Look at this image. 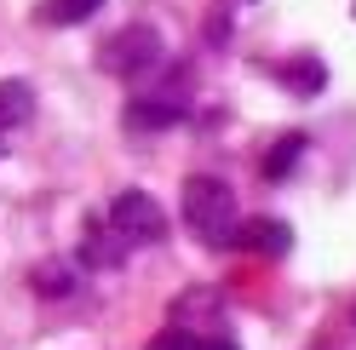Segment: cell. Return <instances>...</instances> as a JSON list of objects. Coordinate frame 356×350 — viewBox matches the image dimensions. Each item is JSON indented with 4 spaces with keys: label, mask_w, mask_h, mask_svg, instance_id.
Wrapping results in <instances>:
<instances>
[{
    "label": "cell",
    "mask_w": 356,
    "mask_h": 350,
    "mask_svg": "<svg viewBox=\"0 0 356 350\" xmlns=\"http://www.w3.org/2000/svg\"><path fill=\"white\" fill-rule=\"evenodd\" d=\"M184 218H190V230H202V242L230 247V235H236V190L225 178L195 172V178H184Z\"/></svg>",
    "instance_id": "6da1fadb"
},
{
    "label": "cell",
    "mask_w": 356,
    "mask_h": 350,
    "mask_svg": "<svg viewBox=\"0 0 356 350\" xmlns=\"http://www.w3.org/2000/svg\"><path fill=\"white\" fill-rule=\"evenodd\" d=\"M109 224H115L127 242H161L167 235V212H161V201H149L144 190H121L115 201H109Z\"/></svg>",
    "instance_id": "7a4b0ae2"
},
{
    "label": "cell",
    "mask_w": 356,
    "mask_h": 350,
    "mask_svg": "<svg viewBox=\"0 0 356 350\" xmlns=\"http://www.w3.org/2000/svg\"><path fill=\"white\" fill-rule=\"evenodd\" d=\"M161 63V35H155L149 24H132V29H121L115 40L104 47V69L109 75H144V69H155Z\"/></svg>",
    "instance_id": "3957f363"
},
{
    "label": "cell",
    "mask_w": 356,
    "mask_h": 350,
    "mask_svg": "<svg viewBox=\"0 0 356 350\" xmlns=\"http://www.w3.org/2000/svg\"><path fill=\"white\" fill-rule=\"evenodd\" d=\"M127 258V235L109 224V218H86V235H81V270H109Z\"/></svg>",
    "instance_id": "277c9868"
},
{
    "label": "cell",
    "mask_w": 356,
    "mask_h": 350,
    "mask_svg": "<svg viewBox=\"0 0 356 350\" xmlns=\"http://www.w3.org/2000/svg\"><path fill=\"white\" fill-rule=\"evenodd\" d=\"M230 247H248V253H270V258H282L287 247H293V230H287L282 218H248V224H236Z\"/></svg>",
    "instance_id": "5b68a950"
},
{
    "label": "cell",
    "mask_w": 356,
    "mask_h": 350,
    "mask_svg": "<svg viewBox=\"0 0 356 350\" xmlns=\"http://www.w3.org/2000/svg\"><path fill=\"white\" fill-rule=\"evenodd\" d=\"M178 115H184V103L167 98V92H155V98H132V103H127V126H172Z\"/></svg>",
    "instance_id": "8992f818"
},
{
    "label": "cell",
    "mask_w": 356,
    "mask_h": 350,
    "mask_svg": "<svg viewBox=\"0 0 356 350\" xmlns=\"http://www.w3.org/2000/svg\"><path fill=\"white\" fill-rule=\"evenodd\" d=\"M35 109V92L24 81H0V133H12V126H24Z\"/></svg>",
    "instance_id": "52a82bcc"
},
{
    "label": "cell",
    "mask_w": 356,
    "mask_h": 350,
    "mask_svg": "<svg viewBox=\"0 0 356 350\" xmlns=\"http://www.w3.org/2000/svg\"><path fill=\"white\" fill-rule=\"evenodd\" d=\"M29 288H35V293H47V299H63V293H75V265L52 258V265L29 270Z\"/></svg>",
    "instance_id": "ba28073f"
},
{
    "label": "cell",
    "mask_w": 356,
    "mask_h": 350,
    "mask_svg": "<svg viewBox=\"0 0 356 350\" xmlns=\"http://www.w3.org/2000/svg\"><path fill=\"white\" fill-rule=\"evenodd\" d=\"M305 144H310L305 133H287V138L270 149V156H264V178H287V172H293V161L305 156Z\"/></svg>",
    "instance_id": "9c48e42d"
},
{
    "label": "cell",
    "mask_w": 356,
    "mask_h": 350,
    "mask_svg": "<svg viewBox=\"0 0 356 350\" xmlns=\"http://www.w3.org/2000/svg\"><path fill=\"white\" fill-rule=\"evenodd\" d=\"M282 81H287V86H299V92H316V86L327 81V69H322L316 58H293V63L282 69Z\"/></svg>",
    "instance_id": "30bf717a"
},
{
    "label": "cell",
    "mask_w": 356,
    "mask_h": 350,
    "mask_svg": "<svg viewBox=\"0 0 356 350\" xmlns=\"http://www.w3.org/2000/svg\"><path fill=\"white\" fill-rule=\"evenodd\" d=\"M104 0H47V24H86Z\"/></svg>",
    "instance_id": "8fae6325"
},
{
    "label": "cell",
    "mask_w": 356,
    "mask_h": 350,
    "mask_svg": "<svg viewBox=\"0 0 356 350\" xmlns=\"http://www.w3.org/2000/svg\"><path fill=\"white\" fill-rule=\"evenodd\" d=\"M195 344H202V339H195L190 327H161V333L149 339V350H195Z\"/></svg>",
    "instance_id": "7c38bea8"
},
{
    "label": "cell",
    "mask_w": 356,
    "mask_h": 350,
    "mask_svg": "<svg viewBox=\"0 0 356 350\" xmlns=\"http://www.w3.org/2000/svg\"><path fill=\"white\" fill-rule=\"evenodd\" d=\"M195 350H236V344H230V339H202Z\"/></svg>",
    "instance_id": "4fadbf2b"
}]
</instances>
